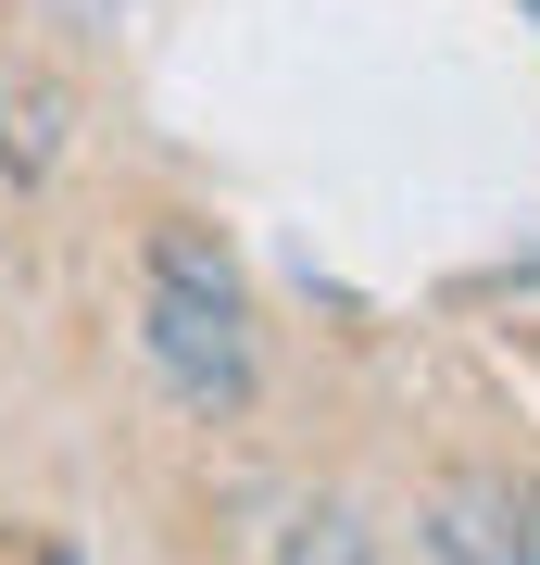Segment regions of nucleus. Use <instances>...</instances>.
Masks as SVG:
<instances>
[{
	"label": "nucleus",
	"instance_id": "nucleus-1",
	"mask_svg": "<svg viewBox=\"0 0 540 565\" xmlns=\"http://www.w3.org/2000/svg\"><path fill=\"white\" fill-rule=\"evenodd\" d=\"M139 340L163 364V390L201 415H240L252 403V340H240V264H226L201 226H151V302Z\"/></svg>",
	"mask_w": 540,
	"mask_h": 565
},
{
	"label": "nucleus",
	"instance_id": "nucleus-2",
	"mask_svg": "<svg viewBox=\"0 0 540 565\" xmlns=\"http://www.w3.org/2000/svg\"><path fill=\"white\" fill-rule=\"evenodd\" d=\"M441 565H528V503L516 490H441Z\"/></svg>",
	"mask_w": 540,
	"mask_h": 565
},
{
	"label": "nucleus",
	"instance_id": "nucleus-3",
	"mask_svg": "<svg viewBox=\"0 0 540 565\" xmlns=\"http://www.w3.org/2000/svg\"><path fill=\"white\" fill-rule=\"evenodd\" d=\"M51 114H63L51 88L0 63V163H13V177H51V151H63V126H51Z\"/></svg>",
	"mask_w": 540,
	"mask_h": 565
},
{
	"label": "nucleus",
	"instance_id": "nucleus-4",
	"mask_svg": "<svg viewBox=\"0 0 540 565\" xmlns=\"http://www.w3.org/2000/svg\"><path fill=\"white\" fill-rule=\"evenodd\" d=\"M277 565H364V527L327 503V515H289V553Z\"/></svg>",
	"mask_w": 540,
	"mask_h": 565
},
{
	"label": "nucleus",
	"instance_id": "nucleus-5",
	"mask_svg": "<svg viewBox=\"0 0 540 565\" xmlns=\"http://www.w3.org/2000/svg\"><path fill=\"white\" fill-rule=\"evenodd\" d=\"M528 565H540V490H528Z\"/></svg>",
	"mask_w": 540,
	"mask_h": 565
},
{
	"label": "nucleus",
	"instance_id": "nucleus-6",
	"mask_svg": "<svg viewBox=\"0 0 540 565\" xmlns=\"http://www.w3.org/2000/svg\"><path fill=\"white\" fill-rule=\"evenodd\" d=\"M39 565H76V553H63V541H51V553H39Z\"/></svg>",
	"mask_w": 540,
	"mask_h": 565
},
{
	"label": "nucleus",
	"instance_id": "nucleus-7",
	"mask_svg": "<svg viewBox=\"0 0 540 565\" xmlns=\"http://www.w3.org/2000/svg\"><path fill=\"white\" fill-rule=\"evenodd\" d=\"M528 13H540V0H528Z\"/></svg>",
	"mask_w": 540,
	"mask_h": 565
}]
</instances>
